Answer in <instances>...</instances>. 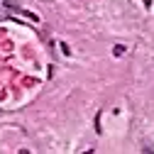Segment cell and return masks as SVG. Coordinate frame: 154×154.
<instances>
[{
    "mask_svg": "<svg viewBox=\"0 0 154 154\" xmlns=\"http://www.w3.org/2000/svg\"><path fill=\"white\" fill-rule=\"evenodd\" d=\"M112 54H115V56H122V54H125V47H122V44H118V47L112 49Z\"/></svg>",
    "mask_w": 154,
    "mask_h": 154,
    "instance_id": "cell-1",
    "label": "cell"
}]
</instances>
